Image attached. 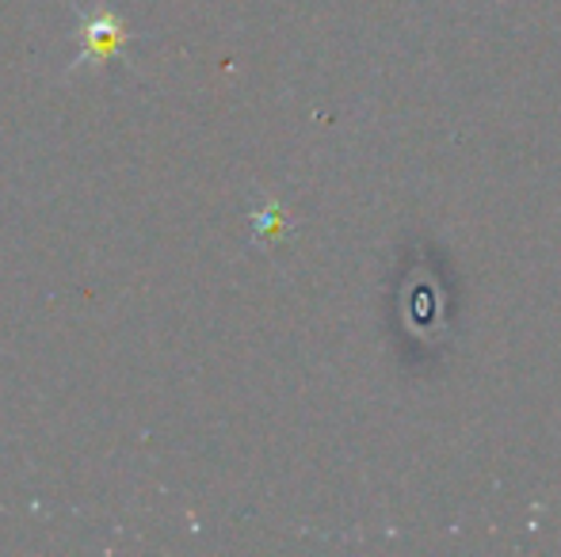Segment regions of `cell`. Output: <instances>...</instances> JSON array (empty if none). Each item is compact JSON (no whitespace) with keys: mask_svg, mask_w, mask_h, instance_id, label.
<instances>
[{"mask_svg":"<svg viewBox=\"0 0 561 557\" xmlns=\"http://www.w3.org/2000/svg\"><path fill=\"white\" fill-rule=\"evenodd\" d=\"M84 35L89 43L81 46V58L73 66H81L84 58H107V54H118L126 43V31H123V20L118 15H107V12H92L84 20Z\"/></svg>","mask_w":561,"mask_h":557,"instance_id":"6da1fadb","label":"cell"}]
</instances>
